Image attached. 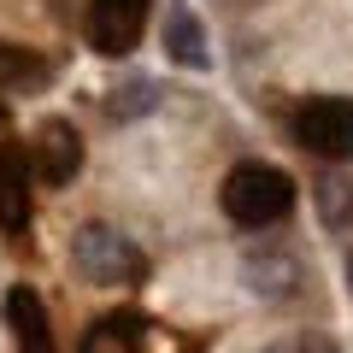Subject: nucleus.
<instances>
[{"mask_svg": "<svg viewBox=\"0 0 353 353\" xmlns=\"http://www.w3.org/2000/svg\"><path fill=\"white\" fill-rule=\"evenodd\" d=\"M6 324H12L18 353H59L53 347V330H48V306H41L36 289H6Z\"/></svg>", "mask_w": 353, "mask_h": 353, "instance_id": "obj_7", "label": "nucleus"}, {"mask_svg": "<svg viewBox=\"0 0 353 353\" xmlns=\"http://www.w3.org/2000/svg\"><path fill=\"white\" fill-rule=\"evenodd\" d=\"M141 347V318L136 312H106L83 330V347L77 353H136Z\"/></svg>", "mask_w": 353, "mask_h": 353, "instance_id": "obj_9", "label": "nucleus"}, {"mask_svg": "<svg viewBox=\"0 0 353 353\" xmlns=\"http://www.w3.org/2000/svg\"><path fill=\"white\" fill-rule=\"evenodd\" d=\"M218 201H224V212L236 218L241 230H265V224H283V218L294 212V176L277 171V165H236V171L224 176V189H218Z\"/></svg>", "mask_w": 353, "mask_h": 353, "instance_id": "obj_1", "label": "nucleus"}, {"mask_svg": "<svg viewBox=\"0 0 353 353\" xmlns=\"http://www.w3.org/2000/svg\"><path fill=\"white\" fill-rule=\"evenodd\" d=\"M165 53H171L176 65H189V71H201L212 53H206V36L201 24H194V12L176 0V6H165Z\"/></svg>", "mask_w": 353, "mask_h": 353, "instance_id": "obj_8", "label": "nucleus"}, {"mask_svg": "<svg viewBox=\"0 0 353 353\" xmlns=\"http://www.w3.org/2000/svg\"><path fill=\"white\" fill-rule=\"evenodd\" d=\"M48 83V59L18 41H0V88H41Z\"/></svg>", "mask_w": 353, "mask_h": 353, "instance_id": "obj_12", "label": "nucleus"}, {"mask_svg": "<svg viewBox=\"0 0 353 353\" xmlns=\"http://www.w3.org/2000/svg\"><path fill=\"white\" fill-rule=\"evenodd\" d=\"M312 206L324 230H353V171H324L312 183Z\"/></svg>", "mask_w": 353, "mask_h": 353, "instance_id": "obj_10", "label": "nucleus"}, {"mask_svg": "<svg viewBox=\"0 0 353 353\" xmlns=\"http://www.w3.org/2000/svg\"><path fill=\"white\" fill-rule=\"evenodd\" d=\"M71 259L88 283H101V289H130V283L148 277V259L130 236H118L112 224H83L71 241Z\"/></svg>", "mask_w": 353, "mask_h": 353, "instance_id": "obj_2", "label": "nucleus"}, {"mask_svg": "<svg viewBox=\"0 0 353 353\" xmlns=\"http://www.w3.org/2000/svg\"><path fill=\"white\" fill-rule=\"evenodd\" d=\"M347 289H353V259H347Z\"/></svg>", "mask_w": 353, "mask_h": 353, "instance_id": "obj_13", "label": "nucleus"}, {"mask_svg": "<svg viewBox=\"0 0 353 353\" xmlns=\"http://www.w3.org/2000/svg\"><path fill=\"white\" fill-rule=\"evenodd\" d=\"M148 30V0H88V48L94 53H130Z\"/></svg>", "mask_w": 353, "mask_h": 353, "instance_id": "obj_4", "label": "nucleus"}, {"mask_svg": "<svg viewBox=\"0 0 353 353\" xmlns=\"http://www.w3.org/2000/svg\"><path fill=\"white\" fill-rule=\"evenodd\" d=\"M0 130H6V106H0Z\"/></svg>", "mask_w": 353, "mask_h": 353, "instance_id": "obj_14", "label": "nucleus"}, {"mask_svg": "<svg viewBox=\"0 0 353 353\" xmlns=\"http://www.w3.org/2000/svg\"><path fill=\"white\" fill-rule=\"evenodd\" d=\"M294 136L318 159H353V101L347 94H318V101H306L301 118H294Z\"/></svg>", "mask_w": 353, "mask_h": 353, "instance_id": "obj_3", "label": "nucleus"}, {"mask_svg": "<svg viewBox=\"0 0 353 353\" xmlns=\"http://www.w3.org/2000/svg\"><path fill=\"white\" fill-rule=\"evenodd\" d=\"M241 277H248L253 294H289L294 283H301V265H294L289 253H265V259H248V265H241Z\"/></svg>", "mask_w": 353, "mask_h": 353, "instance_id": "obj_11", "label": "nucleus"}, {"mask_svg": "<svg viewBox=\"0 0 353 353\" xmlns=\"http://www.w3.org/2000/svg\"><path fill=\"white\" fill-rule=\"evenodd\" d=\"M30 171H36L48 189H65V183L83 171V136H77L65 118L41 124V130H36V141H30Z\"/></svg>", "mask_w": 353, "mask_h": 353, "instance_id": "obj_5", "label": "nucleus"}, {"mask_svg": "<svg viewBox=\"0 0 353 353\" xmlns=\"http://www.w3.org/2000/svg\"><path fill=\"white\" fill-rule=\"evenodd\" d=\"M0 230L6 236L30 230V159H24V148H0Z\"/></svg>", "mask_w": 353, "mask_h": 353, "instance_id": "obj_6", "label": "nucleus"}]
</instances>
